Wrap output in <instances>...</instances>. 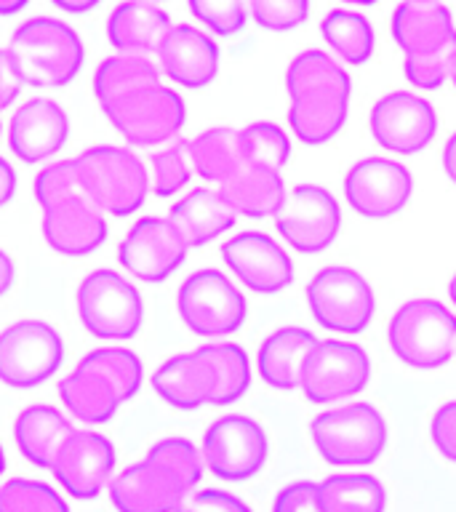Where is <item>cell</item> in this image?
I'll return each mask as SVG.
<instances>
[{"mask_svg": "<svg viewBox=\"0 0 456 512\" xmlns=\"http://www.w3.org/2000/svg\"><path fill=\"white\" fill-rule=\"evenodd\" d=\"M72 422L48 403L27 406L14 422V440L19 454L40 470H51L59 448L72 435Z\"/></svg>", "mask_w": 456, "mask_h": 512, "instance_id": "83f0119b", "label": "cell"}, {"mask_svg": "<svg viewBox=\"0 0 456 512\" xmlns=\"http://www.w3.org/2000/svg\"><path fill=\"white\" fill-rule=\"evenodd\" d=\"M160 83V67L150 56L136 54H115L99 62L94 72V96L96 102L107 107L110 102L120 99L136 88L155 86Z\"/></svg>", "mask_w": 456, "mask_h": 512, "instance_id": "836d02e7", "label": "cell"}, {"mask_svg": "<svg viewBox=\"0 0 456 512\" xmlns=\"http://www.w3.org/2000/svg\"><path fill=\"white\" fill-rule=\"evenodd\" d=\"M190 254L168 216H142L131 224L118 246V259L128 275L142 283H163L174 275Z\"/></svg>", "mask_w": 456, "mask_h": 512, "instance_id": "2e32d148", "label": "cell"}, {"mask_svg": "<svg viewBox=\"0 0 456 512\" xmlns=\"http://www.w3.org/2000/svg\"><path fill=\"white\" fill-rule=\"evenodd\" d=\"M14 280H16V262L11 259L8 251L0 248V296H6L8 291H11Z\"/></svg>", "mask_w": 456, "mask_h": 512, "instance_id": "f907efd6", "label": "cell"}, {"mask_svg": "<svg viewBox=\"0 0 456 512\" xmlns=\"http://www.w3.org/2000/svg\"><path fill=\"white\" fill-rule=\"evenodd\" d=\"M440 163H443V171L451 182L456 184V131L446 139L443 144V152H440Z\"/></svg>", "mask_w": 456, "mask_h": 512, "instance_id": "816d5d0a", "label": "cell"}, {"mask_svg": "<svg viewBox=\"0 0 456 512\" xmlns=\"http://www.w3.org/2000/svg\"><path fill=\"white\" fill-rule=\"evenodd\" d=\"M190 14L219 38H232L246 30L248 0H187Z\"/></svg>", "mask_w": 456, "mask_h": 512, "instance_id": "7bdbcfd3", "label": "cell"}, {"mask_svg": "<svg viewBox=\"0 0 456 512\" xmlns=\"http://www.w3.org/2000/svg\"><path fill=\"white\" fill-rule=\"evenodd\" d=\"M451 83H454V88H456V64H454V72H451Z\"/></svg>", "mask_w": 456, "mask_h": 512, "instance_id": "680465c9", "label": "cell"}, {"mask_svg": "<svg viewBox=\"0 0 456 512\" xmlns=\"http://www.w3.org/2000/svg\"><path fill=\"white\" fill-rule=\"evenodd\" d=\"M310 438L318 456L331 467H371L384 454L390 427L374 403L347 400L344 406L320 411L310 422Z\"/></svg>", "mask_w": 456, "mask_h": 512, "instance_id": "3957f363", "label": "cell"}, {"mask_svg": "<svg viewBox=\"0 0 456 512\" xmlns=\"http://www.w3.org/2000/svg\"><path fill=\"white\" fill-rule=\"evenodd\" d=\"M320 35L344 64L360 67L376 51V32L366 16L350 8H334L323 16Z\"/></svg>", "mask_w": 456, "mask_h": 512, "instance_id": "1f68e13d", "label": "cell"}, {"mask_svg": "<svg viewBox=\"0 0 456 512\" xmlns=\"http://www.w3.org/2000/svg\"><path fill=\"white\" fill-rule=\"evenodd\" d=\"M0 512H70V507L48 483L11 478L0 486Z\"/></svg>", "mask_w": 456, "mask_h": 512, "instance_id": "ab89813d", "label": "cell"}, {"mask_svg": "<svg viewBox=\"0 0 456 512\" xmlns=\"http://www.w3.org/2000/svg\"><path fill=\"white\" fill-rule=\"evenodd\" d=\"M59 398L78 422L91 424V427L107 424L123 406L118 390L83 360L59 382Z\"/></svg>", "mask_w": 456, "mask_h": 512, "instance_id": "f546056e", "label": "cell"}, {"mask_svg": "<svg viewBox=\"0 0 456 512\" xmlns=\"http://www.w3.org/2000/svg\"><path fill=\"white\" fill-rule=\"evenodd\" d=\"M8 51L24 86L32 88L70 86L86 62V46L78 32L54 16H35L19 24Z\"/></svg>", "mask_w": 456, "mask_h": 512, "instance_id": "7a4b0ae2", "label": "cell"}, {"mask_svg": "<svg viewBox=\"0 0 456 512\" xmlns=\"http://www.w3.org/2000/svg\"><path fill=\"white\" fill-rule=\"evenodd\" d=\"M56 8H62L67 14H88V11H94L102 0H51Z\"/></svg>", "mask_w": 456, "mask_h": 512, "instance_id": "f5cc1de1", "label": "cell"}, {"mask_svg": "<svg viewBox=\"0 0 456 512\" xmlns=\"http://www.w3.org/2000/svg\"><path fill=\"white\" fill-rule=\"evenodd\" d=\"M174 22L171 16L150 0H123L112 8L107 19V40L118 54L150 56L158 54Z\"/></svg>", "mask_w": 456, "mask_h": 512, "instance_id": "603a6c76", "label": "cell"}, {"mask_svg": "<svg viewBox=\"0 0 456 512\" xmlns=\"http://www.w3.org/2000/svg\"><path fill=\"white\" fill-rule=\"evenodd\" d=\"M219 192L230 203L232 211L246 219L278 216L288 198L280 171H267V168L246 166V163L219 187Z\"/></svg>", "mask_w": 456, "mask_h": 512, "instance_id": "f1b7e54d", "label": "cell"}, {"mask_svg": "<svg viewBox=\"0 0 456 512\" xmlns=\"http://www.w3.org/2000/svg\"><path fill=\"white\" fill-rule=\"evenodd\" d=\"M72 160L83 190L104 214L131 216L144 206L150 192V171L134 150L96 144Z\"/></svg>", "mask_w": 456, "mask_h": 512, "instance_id": "5b68a950", "label": "cell"}, {"mask_svg": "<svg viewBox=\"0 0 456 512\" xmlns=\"http://www.w3.org/2000/svg\"><path fill=\"white\" fill-rule=\"evenodd\" d=\"M0 134H3V123H0Z\"/></svg>", "mask_w": 456, "mask_h": 512, "instance_id": "94428289", "label": "cell"}, {"mask_svg": "<svg viewBox=\"0 0 456 512\" xmlns=\"http://www.w3.org/2000/svg\"><path fill=\"white\" fill-rule=\"evenodd\" d=\"M30 0H0V16H14L19 14Z\"/></svg>", "mask_w": 456, "mask_h": 512, "instance_id": "db71d44e", "label": "cell"}, {"mask_svg": "<svg viewBox=\"0 0 456 512\" xmlns=\"http://www.w3.org/2000/svg\"><path fill=\"white\" fill-rule=\"evenodd\" d=\"M64 363V339L51 323L22 318L0 331V382L32 390L48 382Z\"/></svg>", "mask_w": 456, "mask_h": 512, "instance_id": "8fae6325", "label": "cell"}, {"mask_svg": "<svg viewBox=\"0 0 456 512\" xmlns=\"http://www.w3.org/2000/svg\"><path fill=\"white\" fill-rule=\"evenodd\" d=\"M6 472V451H3V446H0V475Z\"/></svg>", "mask_w": 456, "mask_h": 512, "instance_id": "6f0895ef", "label": "cell"}, {"mask_svg": "<svg viewBox=\"0 0 456 512\" xmlns=\"http://www.w3.org/2000/svg\"><path fill=\"white\" fill-rule=\"evenodd\" d=\"M179 318L200 339H224L243 328L248 302L227 272L203 267L182 280L176 291Z\"/></svg>", "mask_w": 456, "mask_h": 512, "instance_id": "52a82bcc", "label": "cell"}, {"mask_svg": "<svg viewBox=\"0 0 456 512\" xmlns=\"http://www.w3.org/2000/svg\"><path fill=\"white\" fill-rule=\"evenodd\" d=\"M190 496L182 480L147 454L110 483V499L118 512H179Z\"/></svg>", "mask_w": 456, "mask_h": 512, "instance_id": "d6986e66", "label": "cell"}, {"mask_svg": "<svg viewBox=\"0 0 456 512\" xmlns=\"http://www.w3.org/2000/svg\"><path fill=\"white\" fill-rule=\"evenodd\" d=\"M150 459H155L158 464H163L174 478H179L184 486L195 491L203 478V470H206V462H203V451H200L192 440L179 438V435H171V438H163L158 443H152V448L147 451Z\"/></svg>", "mask_w": 456, "mask_h": 512, "instance_id": "60d3db41", "label": "cell"}, {"mask_svg": "<svg viewBox=\"0 0 456 512\" xmlns=\"http://www.w3.org/2000/svg\"><path fill=\"white\" fill-rule=\"evenodd\" d=\"M200 451L211 475L227 483H243L264 470L270 459V438L251 416L224 414L211 422Z\"/></svg>", "mask_w": 456, "mask_h": 512, "instance_id": "7c38bea8", "label": "cell"}, {"mask_svg": "<svg viewBox=\"0 0 456 512\" xmlns=\"http://www.w3.org/2000/svg\"><path fill=\"white\" fill-rule=\"evenodd\" d=\"M286 91L291 99L310 91H339L352 94L350 72L320 48H307L291 59L286 70Z\"/></svg>", "mask_w": 456, "mask_h": 512, "instance_id": "e575fe53", "label": "cell"}, {"mask_svg": "<svg viewBox=\"0 0 456 512\" xmlns=\"http://www.w3.org/2000/svg\"><path fill=\"white\" fill-rule=\"evenodd\" d=\"M448 299H451V304L456 307V272L451 275V280H448Z\"/></svg>", "mask_w": 456, "mask_h": 512, "instance_id": "11a10c76", "label": "cell"}, {"mask_svg": "<svg viewBox=\"0 0 456 512\" xmlns=\"http://www.w3.org/2000/svg\"><path fill=\"white\" fill-rule=\"evenodd\" d=\"M190 155L192 166H195V174H198L200 179H206V182H214L222 187V184L243 166L238 128H206L203 134L190 139Z\"/></svg>", "mask_w": 456, "mask_h": 512, "instance_id": "d6a6232c", "label": "cell"}, {"mask_svg": "<svg viewBox=\"0 0 456 512\" xmlns=\"http://www.w3.org/2000/svg\"><path fill=\"white\" fill-rule=\"evenodd\" d=\"M392 40L398 43L403 56H416L435 51L456 40V24L451 8L443 3H414L403 0L390 19Z\"/></svg>", "mask_w": 456, "mask_h": 512, "instance_id": "cb8c5ba5", "label": "cell"}, {"mask_svg": "<svg viewBox=\"0 0 456 512\" xmlns=\"http://www.w3.org/2000/svg\"><path fill=\"white\" fill-rule=\"evenodd\" d=\"M318 336L304 326H280L264 336L256 352V368L267 387L278 392H291L299 387V376Z\"/></svg>", "mask_w": 456, "mask_h": 512, "instance_id": "d4e9b609", "label": "cell"}, {"mask_svg": "<svg viewBox=\"0 0 456 512\" xmlns=\"http://www.w3.org/2000/svg\"><path fill=\"white\" fill-rule=\"evenodd\" d=\"M342 3H347V6H374L379 0H342Z\"/></svg>", "mask_w": 456, "mask_h": 512, "instance_id": "9f6ffc18", "label": "cell"}, {"mask_svg": "<svg viewBox=\"0 0 456 512\" xmlns=\"http://www.w3.org/2000/svg\"><path fill=\"white\" fill-rule=\"evenodd\" d=\"M438 128V110L414 91L379 96L368 112L371 139L392 155H419L435 142Z\"/></svg>", "mask_w": 456, "mask_h": 512, "instance_id": "9a60e30c", "label": "cell"}, {"mask_svg": "<svg viewBox=\"0 0 456 512\" xmlns=\"http://www.w3.org/2000/svg\"><path fill=\"white\" fill-rule=\"evenodd\" d=\"M352 94L339 91H310L291 99L288 107V126L299 142L320 147L342 134L347 115H350Z\"/></svg>", "mask_w": 456, "mask_h": 512, "instance_id": "4316f807", "label": "cell"}, {"mask_svg": "<svg viewBox=\"0 0 456 512\" xmlns=\"http://www.w3.org/2000/svg\"><path fill=\"white\" fill-rule=\"evenodd\" d=\"M179 512H254L240 496L222 491V488H206V491H195V494L182 504Z\"/></svg>", "mask_w": 456, "mask_h": 512, "instance_id": "7dc6e473", "label": "cell"}, {"mask_svg": "<svg viewBox=\"0 0 456 512\" xmlns=\"http://www.w3.org/2000/svg\"><path fill=\"white\" fill-rule=\"evenodd\" d=\"M323 512H384L387 488L371 472H334L318 483Z\"/></svg>", "mask_w": 456, "mask_h": 512, "instance_id": "4dcf8cb0", "label": "cell"}, {"mask_svg": "<svg viewBox=\"0 0 456 512\" xmlns=\"http://www.w3.org/2000/svg\"><path fill=\"white\" fill-rule=\"evenodd\" d=\"M304 299L312 320L336 334H363L376 315L374 288L347 264H328L315 272Z\"/></svg>", "mask_w": 456, "mask_h": 512, "instance_id": "ba28073f", "label": "cell"}, {"mask_svg": "<svg viewBox=\"0 0 456 512\" xmlns=\"http://www.w3.org/2000/svg\"><path fill=\"white\" fill-rule=\"evenodd\" d=\"M102 110L112 128L134 147H160L174 142L187 120V107L179 91L163 83L128 91Z\"/></svg>", "mask_w": 456, "mask_h": 512, "instance_id": "30bf717a", "label": "cell"}, {"mask_svg": "<svg viewBox=\"0 0 456 512\" xmlns=\"http://www.w3.org/2000/svg\"><path fill=\"white\" fill-rule=\"evenodd\" d=\"M214 368L200 347L163 360L152 374V390L176 411H195L214 400Z\"/></svg>", "mask_w": 456, "mask_h": 512, "instance_id": "7402d4cb", "label": "cell"}, {"mask_svg": "<svg viewBox=\"0 0 456 512\" xmlns=\"http://www.w3.org/2000/svg\"><path fill=\"white\" fill-rule=\"evenodd\" d=\"M275 230L296 254L318 256L342 232V206L323 184H296L275 216Z\"/></svg>", "mask_w": 456, "mask_h": 512, "instance_id": "4fadbf2b", "label": "cell"}, {"mask_svg": "<svg viewBox=\"0 0 456 512\" xmlns=\"http://www.w3.org/2000/svg\"><path fill=\"white\" fill-rule=\"evenodd\" d=\"M227 270L254 294L275 296L296 278V264L278 240L262 230H243L222 243Z\"/></svg>", "mask_w": 456, "mask_h": 512, "instance_id": "e0dca14e", "label": "cell"}, {"mask_svg": "<svg viewBox=\"0 0 456 512\" xmlns=\"http://www.w3.org/2000/svg\"><path fill=\"white\" fill-rule=\"evenodd\" d=\"M150 3H160V0H150Z\"/></svg>", "mask_w": 456, "mask_h": 512, "instance_id": "6125c7cd", "label": "cell"}, {"mask_svg": "<svg viewBox=\"0 0 456 512\" xmlns=\"http://www.w3.org/2000/svg\"><path fill=\"white\" fill-rule=\"evenodd\" d=\"M86 366H91L94 371L107 379V382L118 390V395L126 400H131L136 392L142 390L144 384V366L142 358L136 355L134 350L128 347H118V344H110V347H96L83 358Z\"/></svg>", "mask_w": 456, "mask_h": 512, "instance_id": "74e56055", "label": "cell"}, {"mask_svg": "<svg viewBox=\"0 0 456 512\" xmlns=\"http://www.w3.org/2000/svg\"><path fill=\"white\" fill-rule=\"evenodd\" d=\"M16 192V171L6 158H0V208L14 198Z\"/></svg>", "mask_w": 456, "mask_h": 512, "instance_id": "681fc988", "label": "cell"}, {"mask_svg": "<svg viewBox=\"0 0 456 512\" xmlns=\"http://www.w3.org/2000/svg\"><path fill=\"white\" fill-rule=\"evenodd\" d=\"M430 440L446 462L456 464V400H446L430 419Z\"/></svg>", "mask_w": 456, "mask_h": 512, "instance_id": "bcb514c9", "label": "cell"}, {"mask_svg": "<svg viewBox=\"0 0 456 512\" xmlns=\"http://www.w3.org/2000/svg\"><path fill=\"white\" fill-rule=\"evenodd\" d=\"M272 512H323L318 483L294 480V483L283 486L272 502Z\"/></svg>", "mask_w": 456, "mask_h": 512, "instance_id": "f6af8a7d", "label": "cell"}, {"mask_svg": "<svg viewBox=\"0 0 456 512\" xmlns=\"http://www.w3.org/2000/svg\"><path fill=\"white\" fill-rule=\"evenodd\" d=\"M456 64V40L446 43V46L427 51V54L403 56V75L414 88L422 91H438L446 86V80H451Z\"/></svg>", "mask_w": 456, "mask_h": 512, "instance_id": "b9f144b4", "label": "cell"}, {"mask_svg": "<svg viewBox=\"0 0 456 512\" xmlns=\"http://www.w3.org/2000/svg\"><path fill=\"white\" fill-rule=\"evenodd\" d=\"M195 166H192L190 142L176 139L150 155V192L158 198H174L190 184Z\"/></svg>", "mask_w": 456, "mask_h": 512, "instance_id": "f35d334b", "label": "cell"}, {"mask_svg": "<svg viewBox=\"0 0 456 512\" xmlns=\"http://www.w3.org/2000/svg\"><path fill=\"white\" fill-rule=\"evenodd\" d=\"M32 192L43 211V238L56 254L78 259L102 248L110 232L107 214L83 190L75 160H56L40 168Z\"/></svg>", "mask_w": 456, "mask_h": 512, "instance_id": "6da1fadb", "label": "cell"}, {"mask_svg": "<svg viewBox=\"0 0 456 512\" xmlns=\"http://www.w3.org/2000/svg\"><path fill=\"white\" fill-rule=\"evenodd\" d=\"M168 219L174 222L187 246L200 248L222 238L238 222V214L232 211L230 203L222 198V192L211 187H195L184 198H179L171 206Z\"/></svg>", "mask_w": 456, "mask_h": 512, "instance_id": "484cf974", "label": "cell"}, {"mask_svg": "<svg viewBox=\"0 0 456 512\" xmlns=\"http://www.w3.org/2000/svg\"><path fill=\"white\" fill-rule=\"evenodd\" d=\"M219 46L208 32L192 24H174L158 48V67L171 83L182 88L211 86L219 75Z\"/></svg>", "mask_w": 456, "mask_h": 512, "instance_id": "44dd1931", "label": "cell"}, {"mask_svg": "<svg viewBox=\"0 0 456 512\" xmlns=\"http://www.w3.org/2000/svg\"><path fill=\"white\" fill-rule=\"evenodd\" d=\"M24 80L14 64V56L8 48H0V112L14 104V99L22 91Z\"/></svg>", "mask_w": 456, "mask_h": 512, "instance_id": "c3c4849f", "label": "cell"}, {"mask_svg": "<svg viewBox=\"0 0 456 512\" xmlns=\"http://www.w3.org/2000/svg\"><path fill=\"white\" fill-rule=\"evenodd\" d=\"M347 206L363 219H392L411 203L414 174L400 160L387 155H368L347 168L342 179Z\"/></svg>", "mask_w": 456, "mask_h": 512, "instance_id": "5bb4252c", "label": "cell"}, {"mask_svg": "<svg viewBox=\"0 0 456 512\" xmlns=\"http://www.w3.org/2000/svg\"><path fill=\"white\" fill-rule=\"evenodd\" d=\"M371 358L363 344L350 339H318L299 376V390L315 406L352 400L371 382Z\"/></svg>", "mask_w": 456, "mask_h": 512, "instance_id": "9c48e42d", "label": "cell"}, {"mask_svg": "<svg viewBox=\"0 0 456 512\" xmlns=\"http://www.w3.org/2000/svg\"><path fill=\"white\" fill-rule=\"evenodd\" d=\"M387 344L414 371L448 366L456 352V315L432 296L408 299L387 323Z\"/></svg>", "mask_w": 456, "mask_h": 512, "instance_id": "277c9868", "label": "cell"}, {"mask_svg": "<svg viewBox=\"0 0 456 512\" xmlns=\"http://www.w3.org/2000/svg\"><path fill=\"white\" fill-rule=\"evenodd\" d=\"M70 136V118L54 99H30L11 115L8 147L22 163H43L62 150Z\"/></svg>", "mask_w": 456, "mask_h": 512, "instance_id": "ffe728a7", "label": "cell"}, {"mask_svg": "<svg viewBox=\"0 0 456 512\" xmlns=\"http://www.w3.org/2000/svg\"><path fill=\"white\" fill-rule=\"evenodd\" d=\"M75 310L88 334L104 342H126L142 331V291L118 270H94L80 280Z\"/></svg>", "mask_w": 456, "mask_h": 512, "instance_id": "8992f818", "label": "cell"}, {"mask_svg": "<svg viewBox=\"0 0 456 512\" xmlns=\"http://www.w3.org/2000/svg\"><path fill=\"white\" fill-rule=\"evenodd\" d=\"M414 3H438V0H414Z\"/></svg>", "mask_w": 456, "mask_h": 512, "instance_id": "91938a15", "label": "cell"}, {"mask_svg": "<svg viewBox=\"0 0 456 512\" xmlns=\"http://www.w3.org/2000/svg\"><path fill=\"white\" fill-rule=\"evenodd\" d=\"M115 446L96 430H72L59 448L51 472L72 499H96L112 483Z\"/></svg>", "mask_w": 456, "mask_h": 512, "instance_id": "ac0fdd59", "label": "cell"}, {"mask_svg": "<svg viewBox=\"0 0 456 512\" xmlns=\"http://www.w3.org/2000/svg\"><path fill=\"white\" fill-rule=\"evenodd\" d=\"M200 352L206 355L214 368V400L211 406H232L238 403L251 387V358L238 342H208L200 344Z\"/></svg>", "mask_w": 456, "mask_h": 512, "instance_id": "d590c367", "label": "cell"}, {"mask_svg": "<svg viewBox=\"0 0 456 512\" xmlns=\"http://www.w3.org/2000/svg\"><path fill=\"white\" fill-rule=\"evenodd\" d=\"M248 14L267 32L302 27L310 16V0H248Z\"/></svg>", "mask_w": 456, "mask_h": 512, "instance_id": "ee69618b", "label": "cell"}, {"mask_svg": "<svg viewBox=\"0 0 456 512\" xmlns=\"http://www.w3.org/2000/svg\"><path fill=\"white\" fill-rule=\"evenodd\" d=\"M238 139L243 163L267 168V171H283L291 160V150H294L286 128L275 120H254V123L238 128Z\"/></svg>", "mask_w": 456, "mask_h": 512, "instance_id": "8d00e7d4", "label": "cell"}]
</instances>
